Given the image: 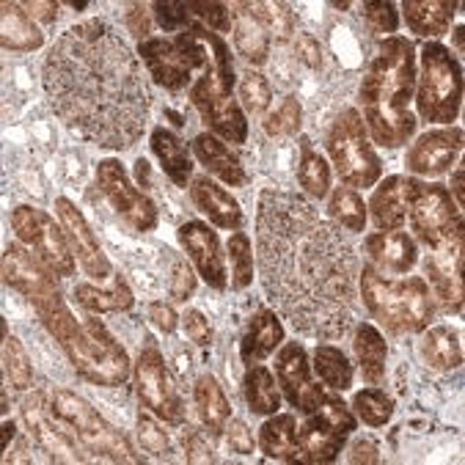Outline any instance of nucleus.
I'll return each instance as SVG.
<instances>
[{
  "instance_id": "51",
  "label": "nucleus",
  "mask_w": 465,
  "mask_h": 465,
  "mask_svg": "<svg viewBox=\"0 0 465 465\" xmlns=\"http://www.w3.org/2000/svg\"><path fill=\"white\" fill-rule=\"evenodd\" d=\"M182 328H184V336H188L191 341L207 347L213 341V325L207 322V317L196 309H188L182 317Z\"/></svg>"
},
{
  "instance_id": "5",
  "label": "nucleus",
  "mask_w": 465,
  "mask_h": 465,
  "mask_svg": "<svg viewBox=\"0 0 465 465\" xmlns=\"http://www.w3.org/2000/svg\"><path fill=\"white\" fill-rule=\"evenodd\" d=\"M74 371L94 386L119 389L130 378V358L127 350L111 336V331L97 320L85 317L74 320L72 328L58 339Z\"/></svg>"
},
{
  "instance_id": "32",
  "label": "nucleus",
  "mask_w": 465,
  "mask_h": 465,
  "mask_svg": "<svg viewBox=\"0 0 465 465\" xmlns=\"http://www.w3.org/2000/svg\"><path fill=\"white\" fill-rule=\"evenodd\" d=\"M454 12L457 4H451V0H432V4L430 0H408L402 6L405 23L416 36H443Z\"/></svg>"
},
{
  "instance_id": "22",
  "label": "nucleus",
  "mask_w": 465,
  "mask_h": 465,
  "mask_svg": "<svg viewBox=\"0 0 465 465\" xmlns=\"http://www.w3.org/2000/svg\"><path fill=\"white\" fill-rule=\"evenodd\" d=\"M191 196L196 202V207L218 226V229H229V232H240L245 223L242 207L237 204V199L223 191L218 182H213L210 176H196L191 184Z\"/></svg>"
},
{
  "instance_id": "34",
  "label": "nucleus",
  "mask_w": 465,
  "mask_h": 465,
  "mask_svg": "<svg viewBox=\"0 0 465 465\" xmlns=\"http://www.w3.org/2000/svg\"><path fill=\"white\" fill-rule=\"evenodd\" d=\"M72 298L77 301L80 309L94 312V314H108V312H130L135 298L133 290L127 287L124 275H114V287L111 290H100L91 284H80L72 290Z\"/></svg>"
},
{
  "instance_id": "49",
  "label": "nucleus",
  "mask_w": 465,
  "mask_h": 465,
  "mask_svg": "<svg viewBox=\"0 0 465 465\" xmlns=\"http://www.w3.org/2000/svg\"><path fill=\"white\" fill-rule=\"evenodd\" d=\"M182 449H184L188 462H218V454L213 451L210 440L196 427H184L182 430Z\"/></svg>"
},
{
  "instance_id": "6",
  "label": "nucleus",
  "mask_w": 465,
  "mask_h": 465,
  "mask_svg": "<svg viewBox=\"0 0 465 465\" xmlns=\"http://www.w3.org/2000/svg\"><path fill=\"white\" fill-rule=\"evenodd\" d=\"M421 74L416 108L424 124H454L462 105V66L449 47L427 42L421 47Z\"/></svg>"
},
{
  "instance_id": "9",
  "label": "nucleus",
  "mask_w": 465,
  "mask_h": 465,
  "mask_svg": "<svg viewBox=\"0 0 465 465\" xmlns=\"http://www.w3.org/2000/svg\"><path fill=\"white\" fill-rule=\"evenodd\" d=\"M408 221L413 234L430 248L462 237V215L451 193L438 182H421L408 176Z\"/></svg>"
},
{
  "instance_id": "14",
  "label": "nucleus",
  "mask_w": 465,
  "mask_h": 465,
  "mask_svg": "<svg viewBox=\"0 0 465 465\" xmlns=\"http://www.w3.org/2000/svg\"><path fill=\"white\" fill-rule=\"evenodd\" d=\"M97 182H100L105 199L111 202V207L116 210V215L127 226H133L135 232H154L157 229L154 202L130 182V176L124 173V165L119 160H103L97 165Z\"/></svg>"
},
{
  "instance_id": "23",
  "label": "nucleus",
  "mask_w": 465,
  "mask_h": 465,
  "mask_svg": "<svg viewBox=\"0 0 465 465\" xmlns=\"http://www.w3.org/2000/svg\"><path fill=\"white\" fill-rule=\"evenodd\" d=\"M275 378H278V389L284 391V397L290 400L292 408L301 405L303 394L312 389V363L309 355L303 350L301 341H287L275 355Z\"/></svg>"
},
{
  "instance_id": "59",
  "label": "nucleus",
  "mask_w": 465,
  "mask_h": 465,
  "mask_svg": "<svg viewBox=\"0 0 465 465\" xmlns=\"http://www.w3.org/2000/svg\"><path fill=\"white\" fill-rule=\"evenodd\" d=\"M149 168H152V165H149V163H146L143 157H141V160L135 163V173H138V182L143 184V188H146V184L152 182V171H149Z\"/></svg>"
},
{
  "instance_id": "57",
  "label": "nucleus",
  "mask_w": 465,
  "mask_h": 465,
  "mask_svg": "<svg viewBox=\"0 0 465 465\" xmlns=\"http://www.w3.org/2000/svg\"><path fill=\"white\" fill-rule=\"evenodd\" d=\"M23 9H25L34 20H39V23H45V25L55 23V17L61 15V6H58V4H42V0H31V4H23Z\"/></svg>"
},
{
  "instance_id": "54",
  "label": "nucleus",
  "mask_w": 465,
  "mask_h": 465,
  "mask_svg": "<svg viewBox=\"0 0 465 465\" xmlns=\"http://www.w3.org/2000/svg\"><path fill=\"white\" fill-rule=\"evenodd\" d=\"M149 322H154V328L157 331H163V333H173L176 331V325H179V317H176V312L168 306V303H163V301H154V303H149Z\"/></svg>"
},
{
  "instance_id": "45",
  "label": "nucleus",
  "mask_w": 465,
  "mask_h": 465,
  "mask_svg": "<svg viewBox=\"0 0 465 465\" xmlns=\"http://www.w3.org/2000/svg\"><path fill=\"white\" fill-rule=\"evenodd\" d=\"M240 100H242L245 111L264 114L272 103V88H270L267 77L259 72H245L240 80Z\"/></svg>"
},
{
  "instance_id": "7",
  "label": "nucleus",
  "mask_w": 465,
  "mask_h": 465,
  "mask_svg": "<svg viewBox=\"0 0 465 465\" xmlns=\"http://www.w3.org/2000/svg\"><path fill=\"white\" fill-rule=\"evenodd\" d=\"M328 154L331 163L347 188H371L383 171L378 152L366 138V124L355 108H347L336 116L328 130Z\"/></svg>"
},
{
  "instance_id": "12",
  "label": "nucleus",
  "mask_w": 465,
  "mask_h": 465,
  "mask_svg": "<svg viewBox=\"0 0 465 465\" xmlns=\"http://www.w3.org/2000/svg\"><path fill=\"white\" fill-rule=\"evenodd\" d=\"M133 371H135V389H138L143 408H149L154 416H160L168 424H182L184 421V402H182V397H179V391L168 375L165 358L157 350L152 336H146Z\"/></svg>"
},
{
  "instance_id": "17",
  "label": "nucleus",
  "mask_w": 465,
  "mask_h": 465,
  "mask_svg": "<svg viewBox=\"0 0 465 465\" xmlns=\"http://www.w3.org/2000/svg\"><path fill=\"white\" fill-rule=\"evenodd\" d=\"M55 272L34 253H28L20 245H9L4 251V278L6 284L15 287L20 295H25L31 301V306H39L47 298L61 295L58 284H55Z\"/></svg>"
},
{
  "instance_id": "28",
  "label": "nucleus",
  "mask_w": 465,
  "mask_h": 465,
  "mask_svg": "<svg viewBox=\"0 0 465 465\" xmlns=\"http://www.w3.org/2000/svg\"><path fill=\"white\" fill-rule=\"evenodd\" d=\"M259 449L270 460L278 462H301V446H298V421L292 413H272L259 427Z\"/></svg>"
},
{
  "instance_id": "44",
  "label": "nucleus",
  "mask_w": 465,
  "mask_h": 465,
  "mask_svg": "<svg viewBox=\"0 0 465 465\" xmlns=\"http://www.w3.org/2000/svg\"><path fill=\"white\" fill-rule=\"evenodd\" d=\"M168 292L176 303L191 301V295L196 292V272L179 253L171 251H168Z\"/></svg>"
},
{
  "instance_id": "8",
  "label": "nucleus",
  "mask_w": 465,
  "mask_h": 465,
  "mask_svg": "<svg viewBox=\"0 0 465 465\" xmlns=\"http://www.w3.org/2000/svg\"><path fill=\"white\" fill-rule=\"evenodd\" d=\"M50 411L66 424V430L74 435L83 451L94 454L97 460H108V462H138L127 440L77 394L64 391V389L53 391Z\"/></svg>"
},
{
  "instance_id": "46",
  "label": "nucleus",
  "mask_w": 465,
  "mask_h": 465,
  "mask_svg": "<svg viewBox=\"0 0 465 465\" xmlns=\"http://www.w3.org/2000/svg\"><path fill=\"white\" fill-rule=\"evenodd\" d=\"M361 15L375 34H391L394 36L400 28V15H397L394 4H386V0H371V4H363Z\"/></svg>"
},
{
  "instance_id": "20",
  "label": "nucleus",
  "mask_w": 465,
  "mask_h": 465,
  "mask_svg": "<svg viewBox=\"0 0 465 465\" xmlns=\"http://www.w3.org/2000/svg\"><path fill=\"white\" fill-rule=\"evenodd\" d=\"M424 272L449 314L462 312V237L435 248L424 259Z\"/></svg>"
},
{
  "instance_id": "10",
  "label": "nucleus",
  "mask_w": 465,
  "mask_h": 465,
  "mask_svg": "<svg viewBox=\"0 0 465 465\" xmlns=\"http://www.w3.org/2000/svg\"><path fill=\"white\" fill-rule=\"evenodd\" d=\"M138 55L146 64L152 80L168 91L188 88L193 72H204L213 61L199 36L191 31H182L173 39H146L138 42Z\"/></svg>"
},
{
  "instance_id": "24",
  "label": "nucleus",
  "mask_w": 465,
  "mask_h": 465,
  "mask_svg": "<svg viewBox=\"0 0 465 465\" xmlns=\"http://www.w3.org/2000/svg\"><path fill=\"white\" fill-rule=\"evenodd\" d=\"M369 215L381 232H400L408 221V176H389L371 193Z\"/></svg>"
},
{
  "instance_id": "1",
  "label": "nucleus",
  "mask_w": 465,
  "mask_h": 465,
  "mask_svg": "<svg viewBox=\"0 0 465 465\" xmlns=\"http://www.w3.org/2000/svg\"><path fill=\"white\" fill-rule=\"evenodd\" d=\"M256 262L267 301L303 336L333 341L355 325V248L301 193L262 191Z\"/></svg>"
},
{
  "instance_id": "21",
  "label": "nucleus",
  "mask_w": 465,
  "mask_h": 465,
  "mask_svg": "<svg viewBox=\"0 0 465 465\" xmlns=\"http://www.w3.org/2000/svg\"><path fill=\"white\" fill-rule=\"evenodd\" d=\"M363 253L369 256L371 267H381L386 272H397L405 275L416 267L419 262V251L411 234L400 232H378L369 234L363 240Z\"/></svg>"
},
{
  "instance_id": "56",
  "label": "nucleus",
  "mask_w": 465,
  "mask_h": 465,
  "mask_svg": "<svg viewBox=\"0 0 465 465\" xmlns=\"http://www.w3.org/2000/svg\"><path fill=\"white\" fill-rule=\"evenodd\" d=\"M350 462H369V465H375L381 462V451L375 446V440H366V438H358L352 446H350Z\"/></svg>"
},
{
  "instance_id": "41",
  "label": "nucleus",
  "mask_w": 465,
  "mask_h": 465,
  "mask_svg": "<svg viewBox=\"0 0 465 465\" xmlns=\"http://www.w3.org/2000/svg\"><path fill=\"white\" fill-rule=\"evenodd\" d=\"M4 366H6V375L17 391H28L34 386V366H31V358L17 336L4 339Z\"/></svg>"
},
{
  "instance_id": "15",
  "label": "nucleus",
  "mask_w": 465,
  "mask_h": 465,
  "mask_svg": "<svg viewBox=\"0 0 465 465\" xmlns=\"http://www.w3.org/2000/svg\"><path fill=\"white\" fill-rule=\"evenodd\" d=\"M23 419L25 427L42 454L53 462H80L83 454H77V440L66 432V424L45 405V394L36 391L23 402Z\"/></svg>"
},
{
  "instance_id": "2",
  "label": "nucleus",
  "mask_w": 465,
  "mask_h": 465,
  "mask_svg": "<svg viewBox=\"0 0 465 465\" xmlns=\"http://www.w3.org/2000/svg\"><path fill=\"white\" fill-rule=\"evenodd\" d=\"M42 83L55 116L103 149H133L146 133L152 91L141 61L105 20L66 28L47 50Z\"/></svg>"
},
{
  "instance_id": "58",
  "label": "nucleus",
  "mask_w": 465,
  "mask_h": 465,
  "mask_svg": "<svg viewBox=\"0 0 465 465\" xmlns=\"http://www.w3.org/2000/svg\"><path fill=\"white\" fill-rule=\"evenodd\" d=\"M462 176H465V171H462V165L454 171V176H451V193H454V202H457V207H462V196H465V191H462Z\"/></svg>"
},
{
  "instance_id": "42",
  "label": "nucleus",
  "mask_w": 465,
  "mask_h": 465,
  "mask_svg": "<svg viewBox=\"0 0 465 465\" xmlns=\"http://www.w3.org/2000/svg\"><path fill=\"white\" fill-rule=\"evenodd\" d=\"M229 262H232V284L234 290H245L253 282V245L251 237L242 232H234L229 237Z\"/></svg>"
},
{
  "instance_id": "48",
  "label": "nucleus",
  "mask_w": 465,
  "mask_h": 465,
  "mask_svg": "<svg viewBox=\"0 0 465 465\" xmlns=\"http://www.w3.org/2000/svg\"><path fill=\"white\" fill-rule=\"evenodd\" d=\"M154 12V20L163 31H179L191 28V4H154L152 6Z\"/></svg>"
},
{
  "instance_id": "60",
  "label": "nucleus",
  "mask_w": 465,
  "mask_h": 465,
  "mask_svg": "<svg viewBox=\"0 0 465 465\" xmlns=\"http://www.w3.org/2000/svg\"><path fill=\"white\" fill-rule=\"evenodd\" d=\"M15 432H17V424H15L12 419H6V421H4V451L9 449V443H12Z\"/></svg>"
},
{
  "instance_id": "31",
  "label": "nucleus",
  "mask_w": 465,
  "mask_h": 465,
  "mask_svg": "<svg viewBox=\"0 0 465 465\" xmlns=\"http://www.w3.org/2000/svg\"><path fill=\"white\" fill-rule=\"evenodd\" d=\"M193 400H196V411H199V419H202L207 435H213V438L223 435L226 421L232 419V405H229L221 383L213 375H202L196 381Z\"/></svg>"
},
{
  "instance_id": "40",
  "label": "nucleus",
  "mask_w": 465,
  "mask_h": 465,
  "mask_svg": "<svg viewBox=\"0 0 465 465\" xmlns=\"http://www.w3.org/2000/svg\"><path fill=\"white\" fill-rule=\"evenodd\" d=\"M352 411L366 427H386L394 416V400L381 389H363L352 397Z\"/></svg>"
},
{
  "instance_id": "4",
  "label": "nucleus",
  "mask_w": 465,
  "mask_h": 465,
  "mask_svg": "<svg viewBox=\"0 0 465 465\" xmlns=\"http://www.w3.org/2000/svg\"><path fill=\"white\" fill-rule=\"evenodd\" d=\"M361 298L371 320L381 322L389 333H419L430 328L435 317V301L424 278H405V282H389L383 272L371 264L358 270Z\"/></svg>"
},
{
  "instance_id": "50",
  "label": "nucleus",
  "mask_w": 465,
  "mask_h": 465,
  "mask_svg": "<svg viewBox=\"0 0 465 465\" xmlns=\"http://www.w3.org/2000/svg\"><path fill=\"white\" fill-rule=\"evenodd\" d=\"M191 15L207 23V31L213 34H229L232 31V15L223 4H191Z\"/></svg>"
},
{
  "instance_id": "39",
  "label": "nucleus",
  "mask_w": 465,
  "mask_h": 465,
  "mask_svg": "<svg viewBox=\"0 0 465 465\" xmlns=\"http://www.w3.org/2000/svg\"><path fill=\"white\" fill-rule=\"evenodd\" d=\"M328 213H331L333 223L344 232L361 234L366 229V218H369L366 204L361 202V196L352 188H347V184L328 193Z\"/></svg>"
},
{
  "instance_id": "19",
  "label": "nucleus",
  "mask_w": 465,
  "mask_h": 465,
  "mask_svg": "<svg viewBox=\"0 0 465 465\" xmlns=\"http://www.w3.org/2000/svg\"><path fill=\"white\" fill-rule=\"evenodd\" d=\"M462 152V130L443 127L430 130L405 154V168L416 176H440L446 173Z\"/></svg>"
},
{
  "instance_id": "53",
  "label": "nucleus",
  "mask_w": 465,
  "mask_h": 465,
  "mask_svg": "<svg viewBox=\"0 0 465 465\" xmlns=\"http://www.w3.org/2000/svg\"><path fill=\"white\" fill-rule=\"evenodd\" d=\"M295 53L301 58V64H306L309 69H322L325 64V53H322V45L317 36L312 34H301L298 42H295Z\"/></svg>"
},
{
  "instance_id": "26",
  "label": "nucleus",
  "mask_w": 465,
  "mask_h": 465,
  "mask_svg": "<svg viewBox=\"0 0 465 465\" xmlns=\"http://www.w3.org/2000/svg\"><path fill=\"white\" fill-rule=\"evenodd\" d=\"M149 146L154 152V157L160 160L165 176L176 184V188H188L191 184V173H193V157L191 149L179 135H173L165 127H154Z\"/></svg>"
},
{
  "instance_id": "27",
  "label": "nucleus",
  "mask_w": 465,
  "mask_h": 465,
  "mask_svg": "<svg viewBox=\"0 0 465 465\" xmlns=\"http://www.w3.org/2000/svg\"><path fill=\"white\" fill-rule=\"evenodd\" d=\"M193 152H196L199 163H202L213 176L223 179L226 184H232V188H242V184L248 182L240 157H237L223 141H218L213 133L196 135V138H193Z\"/></svg>"
},
{
  "instance_id": "11",
  "label": "nucleus",
  "mask_w": 465,
  "mask_h": 465,
  "mask_svg": "<svg viewBox=\"0 0 465 465\" xmlns=\"http://www.w3.org/2000/svg\"><path fill=\"white\" fill-rule=\"evenodd\" d=\"M12 229L20 242L31 248L34 256H39L55 275L72 278L77 272L74 251L69 245V237L64 226H58L47 213L34 207H15L12 213Z\"/></svg>"
},
{
  "instance_id": "3",
  "label": "nucleus",
  "mask_w": 465,
  "mask_h": 465,
  "mask_svg": "<svg viewBox=\"0 0 465 465\" xmlns=\"http://www.w3.org/2000/svg\"><path fill=\"white\" fill-rule=\"evenodd\" d=\"M416 94V47L405 36H386L371 58L358 100L363 124L386 149L408 146L419 122L411 111Z\"/></svg>"
},
{
  "instance_id": "16",
  "label": "nucleus",
  "mask_w": 465,
  "mask_h": 465,
  "mask_svg": "<svg viewBox=\"0 0 465 465\" xmlns=\"http://www.w3.org/2000/svg\"><path fill=\"white\" fill-rule=\"evenodd\" d=\"M55 213H58V221H61V226L69 237V245H72L74 256L80 259V267L85 270V275L94 278V282H105L111 275V262H108L94 229H91L88 221L83 218V213L64 196L55 199Z\"/></svg>"
},
{
  "instance_id": "52",
  "label": "nucleus",
  "mask_w": 465,
  "mask_h": 465,
  "mask_svg": "<svg viewBox=\"0 0 465 465\" xmlns=\"http://www.w3.org/2000/svg\"><path fill=\"white\" fill-rule=\"evenodd\" d=\"M223 435H226V443H229V449H232L234 454H253L256 440H253L251 430H248L240 419H229Z\"/></svg>"
},
{
  "instance_id": "36",
  "label": "nucleus",
  "mask_w": 465,
  "mask_h": 465,
  "mask_svg": "<svg viewBox=\"0 0 465 465\" xmlns=\"http://www.w3.org/2000/svg\"><path fill=\"white\" fill-rule=\"evenodd\" d=\"M234 45H237V53L248 64H256V66H262L267 61V55H270V34L248 12L245 4H240L237 15H234Z\"/></svg>"
},
{
  "instance_id": "13",
  "label": "nucleus",
  "mask_w": 465,
  "mask_h": 465,
  "mask_svg": "<svg viewBox=\"0 0 465 465\" xmlns=\"http://www.w3.org/2000/svg\"><path fill=\"white\" fill-rule=\"evenodd\" d=\"M191 103L196 105V111L202 114L204 124L215 135H221V138H226L229 143H237V146L248 141L245 114L234 103L232 91L223 88V83H221V77H218V72H215L213 64L193 83V88H191Z\"/></svg>"
},
{
  "instance_id": "18",
  "label": "nucleus",
  "mask_w": 465,
  "mask_h": 465,
  "mask_svg": "<svg viewBox=\"0 0 465 465\" xmlns=\"http://www.w3.org/2000/svg\"><path fill=\"white\" fill-rule=\"evenodd\" d=\"M179 245L184 248V253L191 256V262L196 264L199 275L204 282L223 292L229 287V272H226V262H223V251H221V240L213 232V226L202 223V221H188L179 226Z\"/></svg>"
},
{
  "instance_id": "47",
  "label": "nucleus",
  "mask_w": 465,
  "mask_h": 465,
  "mask_svg": "<svg viewBox=\"0 0 465 465\" xmlns=\"http://www.w3.org/2000/svg\"><path fill=\"white\" fill-rule=\"evenodd\" d=\"M138 440H141V446L149 454H154L160 460H168L171 457V440H168V435L146 413H138Z\"/></svg>"
},
{
  "instance_id": "43",
  "label": "nucleus",
  "mask_w": 465,
  "mask_h": 465,
  "mask_svg": "<svg viewBox=\"0 0 465 465\" xmlns=\"http://www.w3.org/2000/svg\"><path fill=\"white\" fill-rule=\"evenodd\" d=\"M301 124H303L301 100H298V97H287L282 105H278L275 114L267 116L264 130H267V135H272V138H290V135H298V133H301Z\"/></svg>"
},
{
  "instance_id": "61",
  "label": "nucleus",
  "mask_w": 465,
  "mask_h": 465,
  "mask_svg": "<svg viewBox=\"0 0 465 465\" xmlns=\"http://www.w3.org/2000/svg\"><path fill=\"white\" fill-rule=\"evenodd\" d=\"M454 42H457V47H460V53H462V25L454 28Z\"/></svg>"
},
{
  "instance_id": "35",
  "label": "nucleus",
  "mask_w": 465,
  "mask_h": 465,
  "mask_svg": "<svg viewBox=\"0 0 465 465\" xmlns=\"http://www.w3.org/2000/svg\"><path fill=\"white\" fill-rule=\"evenodd\" d=\"M421 358L430 369L435 371H449L457 369L462 363V344H460V333L451 331L449 325H435V328H424V339H421Z\"/></svg>"
},
{
  "instance_id": "55",
  "label": "nucleus",
  "mask_w": 465,
  "mask_h": 465,
  "mask_svg": "<svg viewBox=\"0 0 465 465\" xmlns=\"http://www.w3.org/2000/svg\"><path fill=\"white\" fill-rule=\"evenodd\" d=\"M149 15H146V6H141V4H133V6H127V28H130V34L138 39V42H146V36H149Z\"/></svg>"
},
{
  "instance_id": "37",
  "label": "nucleus",
  "mask_w": 465,
  "mask_h": 465,
  "mask_svg": "<svg viewBox=\"0 0 465 465\" xmlns=\"http://www.w3.org/2000/svg\"><path fill=\"white\" fill-rule=\"evenodd\" d=\"M298 182L312 199H325L331 193V165L312 146L309 138H301V160H298Z\"/></svg>"
},
{
  "instance_id": "25",
  "label": "nucleus",
  "mask_w": 465,
  "mask_h": 465,
  "mask_svg": "<svg viewBox=\"0 0 465 465\" xmlns=\"http://www.w3.org/2000/svg\"><path fill=\"white\" fill-rule=\"evenodd\" d=\"M282 341H284V325H282V320H278L275 312L262 309V312H256L248 320V328H245L242 341H240V361L245 366L259 363L267 355H272Z\"/></svg>"
},
{
  "instance_id": "33",
  "label": "nucleus",
  "mask_w": 465,
  "mask_h": 465,
  "mask_svg": "<svg viewBox=\"0 0 465 465\" xmlns=\"http://www.w3.org/2000/svg\"><path fill=\"white\" fill-rule=\"evenodd\" d=\"M242 394L256 416H272L282 411V391H278V381L272 371L262 363H251L242 378Z\"/></svg>"
},
{
  "instance_id": "30",
  "label": "nucleus",
  "mask_w": 465,
  "mask_h": 465,
  "mask_svg": "<svg viewBox=\"0 0 465 465\" xmlns=\"http://www.w3.org/2000/svg\"><path fill=\"white\" fill-rule=\"evenodd\" d=\"M0 42L6 50L34 53L45 45V36L36 28V20L23 9V4H4L0 6Z\"/></svg>"
},
{
  "instance_id": "38",
  "label": "nucleus",
  "mask_w": 465,
  "mask_h": 465,
  "mask_svg": "<svg viewBox=\"0 0 465 465\" xmlns=\"http://www.w3.org/2000/svg\"><path fill=\"white\" fill-rule=\"evenodd\" d=\"M314 371L320 375V381L333 391L352 389V378H355L352 361L333 344H320L314 350Z\"/></svg>"
},
{
  "instance_id": "29",
  "label": "nucleus",
  "mask_w": 465,
  "mask_h": 465,
  "mask_svg": "<svg viewBox=\"0 0 465 465\" xmlns=\"http://www.w3.org/2000/svg\"><path fill=\"white\" fill-rule=\"evenodd\" d=\"M352 350L361 366V375L369 386H378L386 378V361H389V344L383 333L371 322H358L352 336Z\"/></svg>"
}]
</instances>
